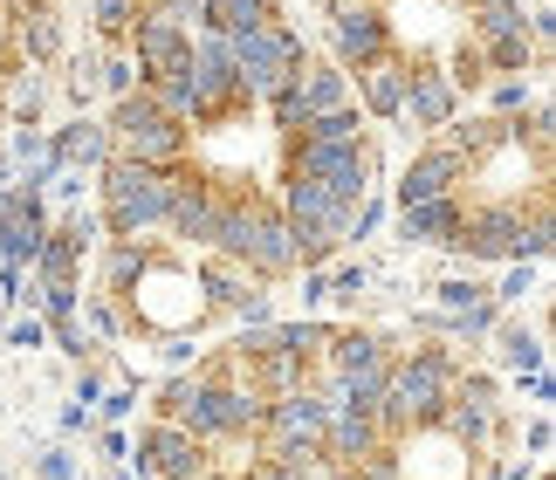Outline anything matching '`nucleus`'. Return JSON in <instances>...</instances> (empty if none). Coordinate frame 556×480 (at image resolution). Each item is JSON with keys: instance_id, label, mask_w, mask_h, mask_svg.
I'll list each match as a JSON object with an SVG mask.
<instances>
[{"instance_id": "nucleus-1", "label": "nucleus", "mask_w": 556, "mask_h": 480, "mask_svg": "<svg viewBox=\"0 0 556 480\" xmlns=\"http://www.w3.org/2000/svg\"><path fill=\"white\" fill-rule=\"evenodd\" d=\"M460 378V357L446 343H419V351H392V378H384V399L371 419L384 426V440H405V432L433 426L446 391Z\"/></svg>"}, {"instance_id": "nucleus-2", "label": "nucleus", "mask_w": 556, "mask_h": 480, "mask_svg": "<svg viewBox=\"0 0 556 480\" xmlns=\"http://www.w3.org/2000/svg\"><path fill=\"white\" fill-rule=\"evenodd\" d=\"M173 186H179V172H152V165H131V159H103L97 165L103 233H111V240H152V233H165Z\"/></svg>"}, {"instance_id": "nucleus-3", "label": "nucleus", "mask_w": 556, "mask_h": 480, "mask_svg": "<svg viewBox=\"0 0 556 480\" xmlns=\"http://www.w3.org/2000/svg\"><path fill=\"white\" fill-rule=\"evenodd\" d=\"M103 130H111V159H131V165H152V172H179L186 165V124H173L152 103V90H131L111 103V117H103Z\"/></svg>"}, {"instance_id": "nucleus-4", "label": "nucleus", "mask_w": 556, "mask_h": 480, "mask_svg": "<svg viewBox=\"0 0 556 480\" xmlns=\"http://www.w3.org/2000/svg\"><path fill=\"white\" fill-rule=\"evenodd\" d=\"M324 419H330V405L316 399L309 384H295V391H282V399H268L254 446H262V460L316 467V460H324Z\"/></svg>"}, {"instance_id": "nucleus-5", "label": "nucleus", "mask_w": 556, "mask_h": 480, "mask_svg": "<svg viewBox=\"0 0 556 480\" xmlns=\"http://www.w3.org/2000/svg\"><path fill=\"white\" fill-rule=\"evenodd\" d=\"M351 200H337L330 186H316L303 179V172H289V186H282V220L295 227V240H303V268H324V261L344 248V233H351Z\"/></svg>"}, {"instance_id": "nucleus-6", "label": "nucleus", "mask_w": 556, "mask_h": 480, "mask_svg": "<svg viewBox=\"0 0 556 480\" xmlns=\"http://www.w3.org/2000/svg\"><path fill=\"white\" fill-rule=\"evenodd\" d=\"M295 70H303V35H295L289 21H268V28H254V35H233V83H241V103L275 97Z\"/></svg>"}, {"instance_id": "nucleus-7", "label": "nucleus", "mask_w": 556, "mask_h": 480, "mask_svg": "<svg viewBox=\"0 0 556 480\" xmlns=\"http://www.w3.org/2000/svg\"><path fill=\"white\" fill-rule=\"evenodd\" d=\"M454 248H460L467 261H536V254H529L522 200H481V206H467Z\"/></svg>"}, {"instance_id": "nucleus-8", "label": "nucleus", "mask_w": 556, "mask_h": 480, "mask_svg": "<svg viewBox=\"0 0 556 480\" xmlns=\"http://www.w3.org/2000/svg\"><path fill=\"white\" fill-rule=\"evenodd\" d=\"M289 172H303V179H316V186H330L337 200H365L371 192V179H378V165H371V144H295V159H289Z\"/></svg>"}, {"instance_id": "nucleus-9", "label": "nucleus", "mask_w": 556, "mask_h": 480, "mask_svg": "<svg viewBox=\"0 0 556 480\" xmlns=\"http://www.w3.org/2000/svg\"><path fill=\"white\" fill-rule=\"evenodd\" d=\"M179 70L192 76V90H200L206 124H220L233 103H241V83H233V41H227V35L200 28V35L186 41V62H179Z\"/></svg>"}, {"instance_id": "nucleus-10", "label": "nucleus", "mask_w": 556, "mask_h": 480, "mask_svg": "<svg viewBox=\"0 0 556 480\" xmlns=\"http://www.w3.org/2000/svg\"><path fill=\"white\" fill-rule=\"evenodd\" d=\"M330 49H337V70H365V62L392 55V21H384L378 0H337L330 8Z\"/></svg>"}, {"instance_id": "nucleus-11", "label": "nucleus", "mask_w": 556, "mask_h": 480, "mask_svg": "<svg viewBox=\"0 0 556 480\" xmlns=\"http://www.w3.org/2000/svg\"><path fill=\"white\" fill-rule=\"evenodd\" d=\"M124 467H131V473H159V480H200L213 460H206V446L192 440L179 419H152L144 440H138V460H124Z\"/></svg>"}, {"instance_id": "nucleus-12", "label": "nucleus", "mask_w": 556, "mask_h": 480, "mask_svg": "<svg viewBox=\"0 0 556 480\" xmlns=\"http://www.w3.org/2000/svg\"><path fill=\"white\" fill-rule=\"evenodd\" d=\"M467 165L454 144H426L413 165L399 172V206H419V200H460V186H467Z\"/></svg>"}, {"instance_id": "nucleus-13", "label": "nucleus", "mask_w": 556, "mask_h": 480, "mask_svg": "<svg viewBox=\"0 0 556 480\" xmlns=\"http://www.w3.org/2000/svg\"><path fill=\"white\" fill-rule=\"evenodd\" d=\"M220 206H227V192L213 186V179H186V172H179V186H173V213H165V233L186 240V248H213Z\"/></svg>"}, {"instance_id": "nucleus-14", "label": "nucleus", "mask_w": 556, "mask_h": 480, "mask_svg": "<svg viewBox=\"0 0 556 480\" xmlns=\"http://www.w3.org/2000/svg\"><path fill=\"white\" fill-rule=\"evenodd\" d=\"M124 41H131V62L144 70V83H159V76H173L179 62H186V41L192 35L173 28L159 8H138V21H131V35H124Z\"/></svg>"}, {"instance_id": "nucleus-15", "label": "nucleus", "mask_w": 556, "mask_h": 480, "mask_svg": "<svg viewBox=\"0 0 556 480\" xmlns=\"http://www.w3.org/2000/svg\"><path fill=\"white\" fill-rule=\"evenodd\" d=\"M248 268L254 281H282L303 268V240H295V227L282 220V206H262V220H254V240H248Z\"/></svg>"}, {"instance_id": "nucleus-16", "label": "nucleus", "mask_w": 556, "mask_h": 480, "mask_svg": "<svg viewBox=\"0 0 556 480\" xmlns=\"http://www.w3.org/2000/svg\"><path fill=\"white\" fill-rule=\"evenodd\" d=\"M289 97H295V117H303V124H316V117L357 103L351 97V70H337V62H303V70L289 76Z\"/></svg>"}, {"instance_id": "nucleus-17", "label": "nucleus", "mask_w": 556, "mask_h": 480, "mask_svg": "<svg viewBox=\"0 0 556 480\" xmlns=\"http://www.w3.org/2000/svg\"><path fill=\"white\" fill-rule=\"evenodd\" d=\"M454 111H460V83L446 70H413L405 76V111L399 117H413V130H446Z\"/></svg>"}, {"instance_id": "nucleus-18", "label": "nucleus", "mask_w": 556, "mask_h": 480, "mask_svg": "<svg viewBox=\"0 0 556 480\" xmlns=\"http://www.w3.org/2000/svg\"><path fill=\"white\" fill-rule=\"evenodd\" d=\"M378 440H384V426L371 419L365 405H337L330 419H324V460L330 467H357Z\"/></svg>"}, {"instance_id": "nucleus-19", "label": "nucleus", "mask_w": 556, "mask_h": 480, "mask_svg": "<svg viewBox=\"0 0 556 480\" xmlns=\"http://www.w3.org/2000/svg\"><path fill=\"white\" fill-rule=\"evenodd\" d=\"M192 281H200V295L213 302V310H248V302L268 289V281H254V268L233 261V254H206L200 268H192Z\"/></svg>"}, {"instance_id": "nucleus-20", "label": "nucleus", "mask_w": 556, "mask_h": 480, "mask_svg": "<svg viewBox=\"0 0 556 480\" xmlns=\"http://www.w3.org/2000/svg\"><path fill=\"white\" fill-rule=\"evenodd\" d=\"M405 62L399 55H378V62H365L357 70V83H351V97H357V111L365 117H399L405 111Z\"/></svg>"}, {"instance_id": "nucleus-21", "label": "nucleus", "mask_w": 556, "mask_h": 480, "mask_svg": "<svg viewBox=\"0 0 556 480\" xmlns=\"http://www.w3.org/2000/svg\"><path fill=\"white\" fill-rule=\"evenodd\" d=\"M460 200H419V206H399V240L405 248H454L460 240Z\"/></svg>"}, {"instance_id": "nucleus-22", "label": "nucleus", "mask_w": 556, "mask_h": 480, "mask_svg": "<svg viewBox=\"0 0 556 480\" xmlns=\"http://www.w3.org/2000/svg\"><path fill=\"white\" fill-rule=\"evenodd\" d=\"M103 159H111V130H103L97 117H70L49 138V165H76V172H97Z\"/></svg>"}, {"instance_id": "nucleus-23", "label": "nucleus", "mask_w": 556, "mask_h": 480, "mask_svg": "<svg viewBox=\"0 0 556 480\" xmlns=\"http://www.w3.org/2000/svg\"><path fill=\"white\" fill-rule=\"evenodd\" d=\"M268 21H282V14H275V0H206V28L227 35V41L268 28Z\"/></svg>"}, {"instance_id": "nucleus-24", "label": "nucleus", "mask_w": 556, "mask_h": 480, "mask_svg": "<svg viewBox=\"0 0 556 480\" xmlns=\"http://www.w3.org/2000/svg\"><path fill=\"white\" fill-rule=\"evenodd\" d=\"M295 138H309V144H371V117L357 111V103H344V111H330V117L303 124Z\"/></svg>"}, {"instance_id": "nucleus-25", "label": "nucleus", "mask_w": 556, "mask_h": 480, "mask_svg": "<svg viewBox=\"0 0 556 480\" xmlns=\"http://www.w3.org/2000/svg\"><path fill=\"white\" fill-rule=\"evenodd\" d=\"M144 268H152V248H144V240H111V254H103V295H124Z\"/></svg>"}, {"instance_id": "nucleus-26", "label": "nucleus", "mask_w": 556, "mask_h": 480, "mask_svg": "<svg viewBox=\"0 0 556 480\" xmlns=\"http://www.w3.org/2000/svg\"><path fill=\"white\" fill-rule=\"evenodd\" d=\"M475 21H467V28H475V41L481 49H495V41H516V35H529L522 28V8H502V0H488V8H467Z\"/></svg>"}, {"instance_id": "nucleus-27", "label": "nucleus", "mask_w": 556, "mask_h": 480, "mask_svg": "<svg viewBox=\"0 0 556 480\" xmlns=\"http://www.w3.org/2000/svg\"><path fill=\"white\" fill-rule=\"evenodd\" d=\"M440 323H446V330H454L460 343H481V337H495L502 310H495V302H488V295H475V302H467V310H440Z\"/></svg>"}, {"instance_id": "nucleus-28", "label": "nucleus", "mask_w": 556, "mask_h": 480, "mask_svg": "<svg viewBox=\"0 0 556 480\" xmlns=\"http://www.w3.org/2000/svg\"><path fill=\"white\" fill-rule=\"evenodd\" d=\"M21 302H41V316L62 323V316H76V310H83V281H76V275H62V281H35V289L21 295Z\"/></svg>"}, {"instance_id": "nucleus-29", "label": "nucleus", "mask_w": 556, "mask_h": 480, "mask_svg": "<svg viewBox=\"0 0 556 480\" xmlns=\"http://www.w3.org/2000/svg\"><path fill=\"white\" fill-rule=\"evenodd\" d=\"M502 364L516 370V378H522V370H543V330H522V323H508V330H502Z\"/></svg>"}, {"instance_id": "nucleus-30", "label": "nucleus", "mask_w": 556, "mask_h": 480, "mask_svg": "<svg viewBox=\"0 0 556 480\" xmlns=\"http://www.w3.org/2000/svg\"><path fill=\"white\" fill-rule=\"evenodd\" d=\"M97 90H111V97L144 90V70L131 62V49H111V62H97Z\"/></svg>"}, {"instance_id": "nucleus-31", "label": "nucleus", "mask_w": 556, "mask_h": 480, "mask_svg": "<svg viewBox=\"0 0 556 480\" xmlns=\"http://www.w3.org/2000/svg\"><path fill=\"white\" fill-rule=\"evenodd\" d=\"M41 97H49V83H41L35 70H14V76H8V111H14L21 124L41 117Z\"/></svg>"}, {"instance_id": "nucleus-32", "label": "nucleus", "mask_w": 556, "mask_h": 480, "mask_svg": "<svg viewBox=\"0 0 556 480\" xmlns=\"http://www.w3.org/2000/svg\"><path fill=\"white\" fill-rule=\"evenodd\" d=\"M488 103H495V117H522L529 103H536V83H529V76H502L495 90H488Z\"/></svg>"}, {"instance_id": "nucleus-33", "label": "nucleus", "mask_w": 556, "mask_h": 480, "mask_svg": "<svg viewBox=\"0 0 556 480\" xmlns=\"http://www.w3.org/2000/svg\"><path fill=\"white\" fill-rule=\"evenodd\" d=\"M536 295V261H516V268H508V281L488 302H495V310H522V302Z\"/></svg>"}, {"instance_id": "nucleus-34", "label": "nucleus", "mask_w": 556, "mask_h": 480, "mask_svg": "<svg viewBox=\"0 0 556 480\" xmlns=\"http://www.w3.org/2000/svg\"><path fill=\"white\" fill-rule=\"evenodd\" d=\"M131 21H138V0H97V35L103 41H124Z\"/></svg>"}, {"instance_id": "nucleus-35", "label": "nucleus", "mask_w": 556, "mask_h": 480, "mask_svg": "<svg viewBox=\"0 0 556 480\" xmlns=\"http://www.w3.org/2000/svg\"><path fill=\"white\" fill-rule=\"evenodd\" d=\"M124 295H90V337H124Z\"/></svg>"}, {"instance_id": "nucleus-36", "label": "nucleus", "mask_w": 556, "mask_h": 480, "mask_svg": "<svg viewBox=\"0 0 556 480\" xmlns=\"http://www.w3.org/2000/svg\"><path fill=\"white\" fill-rule=\"evenodd\" d=\"M49 330H55V343H62L70 357H90V351H97V337H90V323H83V310L62 316V323H49Z\"/></svg>"}, {"instance_id": "nucleus-37", "label": "nucleus", "mask_w": 556, "mask_h": 480, "mask_svg": "<svg viewBox=\"0 0 556 480\" xmlns=\"http://www.w3.org/2000/svg\"><path fill=\"white\" fill-rule=\"evenodd\" d=\"M324 281H330V295H337V302H357V295L371 289V268H357V261H344V268H330Z\"/></svg>"}, {"instance_id": "nucleus-38", "label": "nucleus", "mask_w": 556, "mask_h": 480, "mask_svg": "<svg viewBox=\"0 0 556 480\" xmlns=\"http://www.w3.org/2000/svg\"><path fill=\"white\" fill-rule=\"evenodd\" d=\"M21 49H28L35 62H49V55H55V21H49V14H35L28 28H21Z\"/></svg>"}, {"instance_id": "nucleus-39", "label": "nucleus", "mask_w": 556, "mask_h": 480, "mask_svg": "<svg viewBox=\"0 0 556 480\" xmlns=\"http://www.w3.org/2000/svg\"><path fill=\"white\" fill-rule=\"evenodd\" d=\"M241 480H316V467H289V460H254Z\"/></svg>"}, {"instance_id": "nucleus-40", "label": "nucleus", "mask_w": 556, "mask_h": 480, "mask_svg": "<svg viewBox=\"0 0 556 480\" xmlns=\"http://www.w3.org/2000/svg\"><path fill=\"white\" fill-rule=\"evenodd\" d=\"M8 343H14V351H41V343H49V323L21 316V323H8Z\"/></svg>"}, {"instance_id": "nucleus-41", "label": "nucleus", "mask_w": 556, "mask_h": 480, "mask_svg": "<svg viewBox=\"0 0 556 480\" xmlns=\"http://www.w3.org/2000/svg\"><path fill=\"white\" fill-rule=\"evenodd\" d=\"M440 310H467V302H475V295H488V289H475V281H467V275H454V281H440Z\"/></svg>"}, {"instance_id": "nucleus-42", "label": "nucleus", "mask_w": 556, "mask_h": 480, "mask_svg": "<svg viewBox=\"0 0 556 480\" xmlns=\"http://www.w3.org/2000/svg\"><path fill=\"white\" fill-rule=\"evenodd\" d=\"M97 412H103V419H131V412H138V391H131V384L103 391V399H97Z\"/></svg>"}, {"instance_id": "nucleus-43", "label": "nucleus", "mask_w": 556, "mask_h": 480, "mask_svg": "<svg viewBox=\"0 0 556 480\" xmlns=\"http://www.w3.org/2000/svg\"><path fill=\"white\" fill-rule=\"evenodd\" d=\"M76 467H70V453H62V446H49V453H41V460H35V480H70Z\"/></svg>"}, {"instance_id": "nucleus-44", "label": "nucleus", "mask_w": 556, "mask_h": 480, "mask_svg": "<svg viewBox=\"0 0 556 480\" xmlns=\"http://www.w3.org/2000/svg\"><path fill=\"white\" fill-rule=\"evenodd\" d=\"M549 446H556V432H549V419H529V460H543Z\"/></svg>"}, {"instance_id": "nucleus-45", "label": "nucleus", "mask_w": 556, "mask_h": 480, "mask_svg": "<svg viewBox=\"0 0 556 480\" xmlns=\"http://www.w3.org/2000/svg\"><path fill=\"white\" fill-rule=\"evenodd\" d=\"M97 399H103V378H97V370H83V378H76V405L97 412Z\"/></svg>"}, {"instance_id": "nucleus-46", "label": "nucleus", "mask_w": 556, "mask_h": 480, "mask_svg": "<svg viewBox=\"0 0 556 480\" xmlns=\"http://www.w3.org/2000/svg\"><path fill=\"white\" fill-rule=\"evenodd\" d=\"M62 426H70V432H90L97 412H90V405H70V412H62Z\"/></svg>"}, {"instance_id": "nucleus-47", "label": "nucleus", "mask_w": 556, "mask_h": 480, "mask_svg": "<svg viewBox=\"0 0 556 480\" xmlns=\"http://www.w3.org/2000/svg\"><path fill=\"white\" fill-rule=\"evenodd\" d=\"M324 295H330V281H324V268H309V275H303V302H324Z\"/></svg>"}, {"instance_id": "nucleus-48", "label": "nucleus", "mask_w": 556, "mask_h": 480, "mask_svg": "<svg viewBox=\"0 0 556 480\" xmlns=\"http://www.w3.org/2000/svg\"><path fill=\"white\" fill-rule=\"evenodd\" d=\"M330 480H357V467H337V473H330Z\"/></svg>"}, {"instance_id": "nucleus-49", "label": "nucleus", "mask_w": 556, "mask_h": 480, "mask_svg": "<svg viewBox=\"0 0 556 480\" xmlns=\"http://www.w3.org/2000/svg\"><path fill=\"white\" fill-rule=\"evenodd\" d=\"M200 480H227V473H213V467H206V473H200Z\"/></svg>"}, {"instance_id": "nucleus-50", "label": "nucleus", "mask_w": 556, "mask_h": 480, "mask_svg": "<svg viewBox=\"0 0 556 480\" xmlns=\"http://www.w3.org/2000/svg\"><path fill=\"white\" fill-rule=\"evenodd\" d=\"M460 8H481V0H460Z\"/></svg>"}, {"instance_id": "nucleus-51", "label": "nucleus", "mask_w": 556, "mask_h": 480, "mask_svg": "<svg viewBox=\"0 0 556 480\" xmlns=\"http://www.w3.org/2000/svg\"><path fill=\"white\" fill-rule=\"evenodd\" d=\"M330 8H337V0H330Z\"/></svg>"}]
</instances>
